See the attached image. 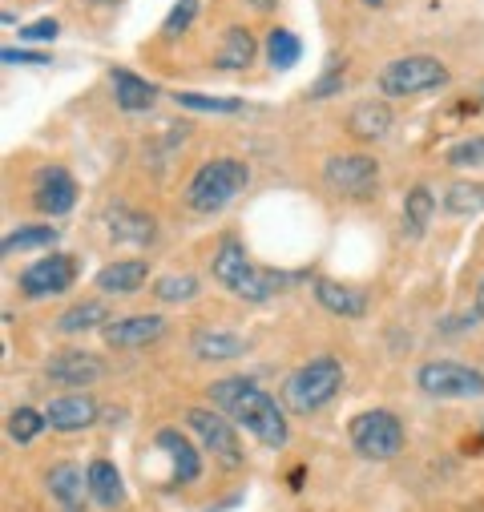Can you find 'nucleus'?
Segmentation results:
<instances>
[{"instance_id": "1", "label": "nucleus", "mask_w": 484, "mask_h": 512, "mask_svg": "<svg viewBox=\"0 0 484 512\" xmlns=\"http://www.w3.org/2000/svg\"><path fill=\"white\" fill-rule=\"evenodd\" d=\"M210 404L238 428H247L263 448H283L291 440L287 416L275 404L271 392H263L255 379L247 375H226L218 383H210Z\"/></svg>"}, {"instance_id": "2", "label": "nucleus", "mask_w": 484, "mask_h": 512, "mask_svg": "<svg viewBox=\"0 0 484 512\" xmlns=\"http://www.w3.org/2000/svg\"><path fill=\"white\" fill-rule=\"evenodd\" d=\"M210 275H214L234 299H247V303H267V299L287 283V275L259 267L251 254L242 250L238 238H222V242H218L214 263H210Z\"/></svg>"}, {"instance_id": "3", "label": "nucleus", "mask_w": 484, "mask_h": 512, "mask_svg": "<svg viewBox=\"0 0 484 512\" xmlns=\"http://www.w3.org/2000/svg\"><path fill=\"white\" fill-rule=\"evenodd\" d=\"M343 388V363L335 355H315L303 367H295L283 383V404L295 416H315L319 408H327Z\"/></svg>"}, {"instance_id": "4", "label": "nucleus", "mask_w": 484, "mask_h": 512, "mask_svg": "<svg viewBox=\"0 0 484 512\" xmlns=\"http://www.w3.org/2000/svg\"><path fill=\"white\" fill-rule=\"evenodd\" d=\"M247 182H251L247 162H238V158L202 162L194 170V178L186 182V206L198 214H218L222 206H230L242 190H247Z\"/></svg>"}, {"instance_id": "5", "label": "nucleus", "mask_w": 484, "mask_h": 512, "mask_svg": "<svg viewBox=\"0 0 484 512\" xmlns=\"http://www.w3.org/2000/svg\"><path fill=\"white\" fill-rule=\"evenodd\" d=\"M452 81L448 65L432 53H408L388 61V69L380 73V93L388 97H420V93H436Z\"/></svg>"}, {"instance_id": "6", "label": "nucleus", "mask_w": 484, "mask_h": 512, "mask_svg": "<svg viewBox=\"0 0 484 512\" xmlns=\"http://www.w3.org/2000/svg\"><path fill=\"white\" fill-rule=\"evenodd\" d=\"M420 392L432 400H480L484 396V371L456 363V359H432L416 371Z\"/></svg>"}, {"instance_id": "7", "label": "nucleus", "mask_w": 484, "mask_h": 512, "mask_svg": "<svg viewBox=\"0 0 484 512\" xmlns=\"http://www.w3.org/2000/svg\"><path fill=\"white\" fill-rule=\"evenodd\" d=\"M347 436H351V448L368 460H396L404 452V424L388 408L359 412L347 424Z\"/></svg>"}, {"instance_id": "8", "label": "nucleus", "mask_w": 484, "mask_h": 512, "mask_svg": "<svg viewBox=\"0 0 484 512\" xmlns=\"http://www.w3.org/2000/svg\"><path fill=\"white\" fill-rule=\"evenodd\" d=\"M323 182L339 198H372L380 186V162L372 154H331L323 162Z\"/></svg>"}, {"instance_id": "9", "label": "nucleus", "mask_w": 484, "mask_h": 512, "mask_svg": "<svg viewBox=\"0 0 484 512\" xmlns=\"http://www.w3.org/2000/svg\"><path fill=\"white\" fill-rule=\"evenodd\" d=\"M186 428L202 440V448H206L222 468H238V464H242V448H238L234 424H230L218 408H186Z\"/></svg>"}, {"instance_id": "10", "label": "nucleus", "mask_w": 484, "mask_h": 512, "mask_svg": "<svg viewBox=\"0 0 484 512\" xmlns=\"http://www.w3.org/2000/svg\"><path fill=\"white\" fill-rule=\"evenodd\" d=\"M73 283H77L73 254H41L33 267L21 271V295L25 299H53V295H65Z\"/></svg>"}, {"instance_id": "11", "label": "nucleus", "mask_w": 484, "mask_h": 512, "mask_svg": "<svg viewBox=\"0 0 484 512\" xmlns=\"http://www.w3.org/2000/svg\"><path fill=\"white\" fill-rule=\"evenodd\" d=\"M162 335H166V319L162 315H126V319H109L101 327V339L113 351H134V347H146V343H154Z\"/></svg>"}, {"instance_id": "12", "label": "nucleus", "mask_w": 484, "mask_h": 512, "mask_svg": "<svg viewBox=\"0 0 484 512\" xmlns=\"http://www.w3.org/2000/svg\"><path fill=\"white\" fill-rule=\"evenodd\" d=\"M73 202H77V182H73V174H69V170L49 166V170H41V174H37L33 206H37L41 214L61 218V214H69V210H73Z\"/></svg>"}, {"instance_id": "13", "label": "nucleus", "mask_w": 484, "mask_h": 512, "mask_svg": "<svg viewBox=\"0 0 484 512\" xmlns=\"http://www.w3.org/2000/svg\"><path fill=\"white\" fill-rule=\"evenodd\" d=\"M105 375V363L89 351H61L45 363V379L61 383V388H85V383H97Z\"/></svg>"}, {"instance_id": "14", "label": "nucleus", "mask_w": 484, "mask_h": 512, "mask_svg": "<svg viewBox=\"0 0 484 512\" xmlns=\"http://www.w3.org/2000/svg\"><path fill=\"white\" fill-rule=\"evenodd\" d=\"M150 283V263L146 259H121V263H109L97 271L93 287L101 295H113V299H126V295H138L142 287Z\"/></svg>"}, {"instance_id": "15", "label": "nucleus", "mask_w": 484, "mask_h": 512, "mask_svg": "<svg viewBox=\"0 0 484 512\" xmlns=\"http://www.w3.org/2000/svg\"><path fill=\"white\" fill-rule=\"evenodd\" d=\"M154 448L166 452V460H170V480H178V484H194V480L202 476L198 448H194L178 428H162V432L154 436Z\"/></svg>"}, {"instance_id": "16", "label": "nucleus", "mask_w": 484, "mask_h": 512, "mask_svg": "<svg viewBox=\"0 0 484 512\" xmlns=\"http://www.w3.org/2000/svg\"><path fill=\"white\" fill-rule=\"evenodd\" d=\"M45 484H49V496L65 512H85V504H89V472H81L77 464L65 460V464H53L49 468Z\"/></svg>"}, {"instance_id": "17", "label": "nucleus", "mask_w": 484, "mask_h": 512, "mask_svg": "<svg viewBox=\"0 0 484 512\" xmlns=\"http://www.w3.org/2000/svg\"><path fill=\"white\" fill-rule=\"evenodd\" d=\"M45 420H49V428H57V432H81V428L97 424V404H93L85 392H69V396L49 400Z\"/></svg>"}, {"instance_id": "18", "label": "nucleus", "mask_w": 484, "mask_h": 512, "mask_svg": "<svg viewBox=\"0 0 484 512\" xmlns=\"http://www.w3.org/2000/svg\"><path fill=\"white\" fill-rule=\"evenodd\" d=\"M388 130H392V109L384 101H359L347 113V134L355 142H380L388 138Z\"/></svg>"}, {"instance_id": "19", "label": "nucleus", "mask_w": 484, "mask_h": 512, "mask_svg": "<svg viewBox=\"0 0 484 512\" xmlns=\"http://www.w3.org/2000/svg\"><path fill=\"white\" fill-rule=\"evenodd\" d=\"M315 299L323 311L339 315V319H363L368 315V295L355 291V287H343V283H331V279H315Z\"/></svg>"}, {"instance_id": "20", "label": "nucleus", "mask_w": 484, "mask_h": 512, "mask_svg": "<svg viewBox=\"0 0 484 512\" xmlns=\"http://www.w3.org/2000/svg\"><path fill=\"white\" fill-rule=\"evenodd\" d=\"M190 351L198 359H210V363H226V359H238L247 351V339L234 335V331H222V327H198L194 339H190Z\"/></svg>"}, {"instance_id": "21", "label": "nucleus", "mask_w": 484, "mask_h": 512, "mask_svg": "<svg viewBox=\"0 0 484 512\" xmlns=\"http://www.w3.org/2000/svg\"><path fill=\"white\" fill-rule=\"evenodd\" d=\"M109 85H113V101L126 113H142V109H150L158 101V85H150L146 77H138L130 69H113Z\"/></svg>"}, {"instance_id": "22", "label": "nucleus", "mask_w": 484, "mask_h": 512, "mask_svg": "<svg viewBox=\"0 0 484 512\" xmlns=\"http://www.w3.org/2000/svg\"><path fill=\"white\" fill-rule=\"evenodd\" d=\"M251 61H255V37H251V29L230 25V29L222 33V45H218L214 65L226 69V73H238V69H247Z\"/></svg>"}, {"instance_id": "23", "label": "nucleus", "mask_w": 484, "mask_h": 512, "mask_svg": "<svg viewBox=\"0 0 484 512\" xmlns=\"http://www.w3.org/2000/svg\"><path fill=\"white\" fill-rule=\"evenodd\" d=\"M89 496L101 504V508H117L126 500V484H121V472L109 464V460H93L89 468Z\"/></svg>"}, {"instance_id": "24", "label": "nucleus", "mask_w": 484, "mask_h": 512, "mask_svg": "<svg viewBox=\"0 0 484 512\" xmlns=\"http://www.w3.org/2000/svg\"><path fill=\"white\" fill-rule=\"evenodd\" d=\"M432 214H436V198H432V190L420 182V186H412L408 190V198H404V222H408V234L412 238H420L424 234V226L432 222Z\"/></svg>"}, {"instance_id": "25", "label": "nucleus", "mask_w": 484, "mask_h": 512, "mask_svg": "<svg viewBox=\"0 0 484 512\" xmlns=\"http://www.w3.org/2000/svg\"><path fill=\"white\" fill-rule=\"evenodd\" d=\"M105 319H109L105 303L89 299V303H77V307H69V311L57 319V331H61V335H77V331H93V327H105Z\"/></svg>"}, {"instance_id": "26", "label": "nucleus", "mask_w": 484, "mask_h": 512, "mask_svg": "<svg viewBox=\"0 0 484 512\" xmlns=\"http://www.w3.org/2000/svg\"><path fill=\"white\" fill-rule=\"evenodd\" d=\"M444 210L456 214V218L480 214V210H484V182H452V186L444 190Z\"/></svg>"}, {"instance_id": "27", "label": "nucleus", "mask_w": 484, "mask_h": 512, "mask_svg": "<svg viewBox=\"0 0 484 512\" xmlns=\"http://www.w3.org/2000/svg\"><path fill=\"white\" fill-rule=\"evenodd\" d=\"M109 234H113V238L150 242V238H154V222H150V214L142 218V214H130L126 206H113V210H109Z\"/></svg>"}, {"instance_id": "28", "label": "nucleus", "mask_w": 484, "mask_h": 512, "mask_svg": "<svg viewBox=\"0 0 484 512\" xmlns=\"http://www.w3.org/2000/svg\"><path fill=\"white\" fill-rule=\"evenodd\" d=\"M299 57H303V41L291 29H271L267 33V61H271V69H295Z\"/></svg>"}, {"instance_id": "29", "label": "nucleus", "mask_w": 484, "mask_h": 512, "mask_svg": "<svg viewBox=\"0 0 484 512\" xmlns=\"http://www.w3.org/2000/svg\"><path fill=\"white\" fill-rule=\"evenodd\" d=\"M57 242V226L41 222V226H25L17 234L5 238V254H25V250H49Z\"/></svg>"}, {"instance_id": "30", "label": "nucleus", "mask_w": 484, "mask_h": 512, "mask_svg": "<svg viewBox=\"0 0 484 512\" xmlns=\"http://www.w3.org/2000/svg\"><path fill=\"white\" fill-rule=\"evenodd\" d=\"M174 101L182 109H194V113H242V101L238 97H210V93L182 89V93H174Z\"/></svg>"}, {"instance_id": "31", "label": "nucleus", "mask_w": 484, "mask_h": 512, "mask_svg": "<svg viewBox=\"0 0 484 512\" xmlns=\"http://www.w3.org/2000/svg\"><path fill=\"white\" fill-rule=\"evenodd\" d=\"M162 303H190V299H198V279L194 275H166V279H158L154 287H150Z\"/></svg>"}, {"instance_id": "32", "label": "nucleus", "mask_w": 484, "mask_h": 512, "mask_svg": "<svg viewBox=\"0 0 484 512\" xmlns=\"http://www.w3.org/2000/svg\"><path fill=\"white\" fill-rule=\"evenodd\" d=\"M45 424H49L45 412H37V408H17V412L9 416V436H13L17 444H29V440L41 436Z\"/></svg>"}, {"instance_id": "33", "label": "nucleus", "mask_w": 484, "mask_h": 512, "mask_svg": "<svg viewBox=\"0 0 484 512\" xmlns=\"http://www.w3.org/2000/svg\"><path fill=\"white\" fill-rule=\"evenodd\" d=\"M444 158H448V166H480L484 162V138H464Z\"/></svg>"}, {"instance_id": "34", "label": "nucleus", "mask_w": 484, "mask_h": 512, "mask_svg": "<svg viewBox=\"0 0 484 512\" xmlns=\"http://www.w3.org/2000/svg\"><path fill=\"white\" fill-rule=\"evenodd\" d=\"M194 17H198V0H178V5L170 9V17H166V25H162V33L166 37H178V33L190 29Z\"/></svg>"}, {"instance_id": "35", "label": "nucleus", "mask_w": 484, "mask_h": 512, "mask_svg": "<svg viewBox=\"0 0 484 512\" xmlns=\"http://www.w3.org/2000/svg\"><path fill=\"white\" fill-rule=\"evenodd\" d=\"M57 33H61V25L57 21H33L29 29H21V41H33V45H41V41H57Z\"/></svg>"}, {"instance_id": "36", "label": "nucleus", "mask_w": 484, "mask_h": 512, "mask_svg": "<svg viewBox=\"0 0 484 512\" xmlns=\"http://www.w3.org/2000/svg\"><path fill=\"white\" fill-rule=\"evenodd\" d=\"M0 57H5V65H49L45 53H29V49H13V45L0 53Z\"/></svg>"}, {"instance_id": "37", "label": "nucleus", "mask_w": 484, "mask_h": 512, "mask_svg": "<svg viewBox=\"0 0 484 512\" xmlns=\"http://www.w3.org/2000/svg\"><path fill=\"white\" fill-rule=\"evenodd\" d=\"M339 85H343V73H339V69H331L327 77H319V81L311 85V93H307V97H315V101H323V97H331V93H335Z\"/></svg>"}, {"instance_id": "38", "label": "nucleus", "mask_w": 484, "mask_h": 512, "mask_svg": "<svg viewBox=\"0 0 484 512\" xmlns=\"http://www.w3.org/2000/svg\"><path fill=\"white\" fill-rule=\"evenodd\" d=\"M472 311L484 319V275H480V283H476V303H472Z\"/></svg>"}, {"instance_id": "39", "label": "nucleus", "mask_w": 484, "mask_h": 512, "mask_svg": "<svg viewBox=\"0 0 484 512\" xmlns=\"http://www.w3.org/2000/svg\"><path fill=\"white\" fill-rule=\"evenodd\" d=\"M251 5H255V9H275L279 0H251Z\"/></svg>"}, {"instance_id": "40", "label": "nucleus", "mask_w": 484, "mask_h": 512, "mask_svg": "<svg viewBox=\"0 0 484 512\" xmlns=\"http://www.w3.org/2000/svg\"><path fill=\"white\" fill-rule=\"evenodd\" d=\"M89 5H117V0H89Z\"/></svg>"}, {"instance_id": "41", "label": "nucleus", "mask_w": 484, "mask_h": 512, "mask_svg": "<svg viewBox=\"0 0 484 512\" xmlns=\"http://www.w3.org/2000/svg\"><path fill=\"white\" fill-rule=\"evenodd\" d=\"M368 5H384V0H368Z\"/></svg>"}]
</instances>
